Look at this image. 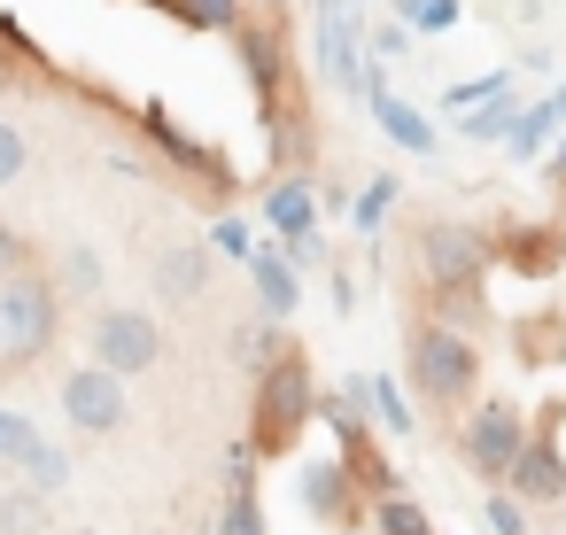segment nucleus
I'll return each mask as SVG.
<instances>
[{"mask_svg": "<svg viewBox=\"0 0 566 535\" xmlns=\"http://www.w3.org/2000/svg\"><path fill=\"white\" fill-rule=\"evenodd\" d=\"M311 419H318V373H311V357L287 342V349L256 373V396H249V442H256V458H287Z\"/></svg>", "mask_w": 566, "mask_h": 535, "instance_id": "nucleus-1", "label": "nucleus"}, {"mask_svg": "<svg viewBox=\"0 0 566 535\" xmlns=\"http://www.w3.org/2000/svg\"><path fill=\"white\" fill-rule=\"evenodd\" d=\"M411 388L427 403H442V411H465L481 396V349H473V334H458L450 318H427L411 334Z\"/></svg>", "mask_w": 566, "mask_h": 535, "instance_id": "nucleus-2", "label": "nucleus"}, {"mask_svg": "<svg viewBox=\"0 0 566 535\" xmlns=\"http://www.w3.org/2000/svg\"><path fill=\"white\" fill-rule=\"evenodd\" d=\"M55 334H63V287H55V280H40L32 264L0 280V365L48 357Z\"/></svg>", "mask_w": 566, "mask_h": 535, "instance_id": "nucleus-3", "label": "nucleus"}, {"mask_svg": "<svg viewBox=\"0 0 566 535\" xmlns=\"http://www.w3.org/2000/svg\"><path fill=\"white\" fill-rule=\"evenodd\" d=\"M527 434H535V419H527L520 396H473V403H465V427H458V458H465L481 481H504L512 458L527 450Z\"/></svg>", "mask_w": 566, "mask_h": 535, "instance_id": "nucleus-4", "label": "nucleus"}, {"mask_svg": "<svg viewBox=\"0 0 566 535\" xmlns=\"http://www.w3.org/2000/svg\"><path fill=\"white\" fill-rule=\"evenodd\" d=\"M419 272H427V287H481L496 272V233L465 225V218H434V225H419Z\"/></svg>", "mask_w": 566, "mask_h": 535, "instance_id": "nucleus-5", "label": "nucleus"}, {"mask_svg": "<svg viewBox=\"0 0 566 535\" xmlns=\"http://www.w3.org/2000/svg\"><path fill=\"white\" fill-rule=\"evenodd\" d=\"M55 403H63V419H71L78 434H117V427L133 419V380L86 357V365H71V373H63Z\"/></svg>", "mask_w": 566, "mask_h": 535, "instance_id": "nucleus-6", "label": "nucleus"}, {"mask_svg": "<svg viewBox=\"0 0 566 535\" xmlns=\"http://www.w3.org/2000/svg\"><path fill=\"white\" fill-rule=\"evenodd\" d=\"M295 496H303L311 527H334V535H349V527L373 520V496H365V481L349 473V458H311V465L295 473Z\"/></svg>", "mask_w": 566, "mask_h": 535, "instance_id": "nucleus-7", "label": "nucleus"}, {"mask_svg": "<svg viewBox=\"0 0 566 535\" xmlns=\"http://www.w3.org/2000/svg\"><path fill=\"white\" fill-rule=\"evenodd\" d=\"M86 349H94V365H109V373H148L156 357H164V326L148 318V311H133V303H109V311H94V326H86Z\"/></svg>", "mask_w": 566, "mask_h": 535, "instance_id": "nucleus-8", "label": "nucleus"}, {"mask_svg": "<svg viewBox=\"0 0 566 535\" xmlns=\"http://www.w3.org/2000/svg\"><path fill=\"white\" fill-rule=\"evenodd\" d=\"M233 48H241V71H249V86H256V117H264V109H280V102H295V55H287V17L241 24V32H233Z\"/></svg>", "mask_w": 566, "mask_h": 535, "instance_id": "nucleus-9", "label": "nucleus"}, {"mask_svg": "<svg viewBox=\"0 0 566 535\" xmlns=\"http://www.w3.org/2000/svg\"><path fill=\"white\" fill-rule=\"evenodd\" d=\"M551 427H558V411H543V419H535L527 450H520V458H512V473H504V489H512L520 504H566V458H558Z\"/></svg>", "mask_w": 566, "mask_h": 535, "instance_id": "nucleus-10", "label": "nucleus"}, {"mask_svg": "<svg viewBox=\"0 0 566 535\" xmlns=\"http://www.w3.org/2000/svg\"><path fill=\"white\" fill-rule=\"evenodd\" d=\"M496 264L520 272V280L566 272V225H558V218H520V225H504V233H496Z\"/></svg>", "mask_w": 566, "mask_h": 535, "instance_id": "nucleus-11", "label": "nucleus"}, {"mask_svg": "<svg viewBox=\"0 0 566 535\" xmlns=\"http://www.w3.org/2000/svg\"><path fill=\"white\" fill-rule=\"evenodd\" d=\"M210 280H218V249H210V241H171V249L156 256V295H164V303H202Z\"/></svg>", "mask_w": 566, "mask_h": 535, "instance_id": "nucleus-12", "label": "nucleus"}, {"mask_svg": "<svg viewBox=\"0 0 566 535\" xmlns=\"http://www.w3.org/2000/svg\"><path fill=\"white\" fill-rule=\"evenodd\" d=\"M148 133H156V148H164V156H171L179 171H202V179H210L218 195L233 187V164H226V156H210V140H187V133H179V125H171L164 109H148Z\"/></svg>", "mask_w": 566, "mask_h": 535, "instance_id": "nucleus-13", "label": "nucleus"}, {"mask_svg": "<svg viewBox=\"0 0 566 535\" xmlns=\"http://www.w3.org/2000/svg\"><path fill=\"white\" fill-rule=\"evenodd\" d=\"M365 86H373V117H380V133H388L396 148H411V156H434V125H427L411 102H396V94L380 86V71H373Z\"/></svg>", "mask_w": 566, "mask_h": 535, "instance_id": "nucleus-14", "label": "nucleus"}, {"mask_svg": "<svg viewBox=\"0 0 566 535\" xmlns=\"http://www.w3.org/2000/svg\"><path fill=\"white\" fill-rule=\"evenodd\" d=\"M280 349H287L280 318H241V326H226V357H233L241 373H264V365H272Z\"/></svg>", "mask_w": 566, "mask_h": 535, "instance_id": "nucleus-15", "label": "nucleus"}, {"mask_svg": "<svg viewBox=\"0 0 566 535\" xmlns=\"http://www.w3.org/2000/svg\"><path fill=\"white\" fill-rule=\"evenodd\" d=\"M264 218L280 225V233H311V218H318V187L295 171V179H280L272 195H264Z\"/></svg>", "mask_w": 566, "mask_h": 535, "instance_id": "nucleus-16", "label": "nucleus"}, {"mask_svg": "<svg viewBox=\"0 0 566 535\" xmlns=\"http://www.w3.org/2000/svg\"><path fill=\"white\" fill-rule=\"evenodd\" d=\"M55 527V504H48V489H9L0 496V535H48Z\"/></svg>", "mask_w": 566, "mask_h": 535, "instance_id": "nucleus-17", "label": "nucleus"}, {"mask_svg": "<svg viewBox=\"0 0 566 535\" xmlns=\"http://www.w3.org/2000/svg\"><path fill=\"white\" fill-rule=\"evenodd\" d=\"M349 396H357V411H373L388 434H411V411H403L396 380H380V373H357V380H349Z\"/></svg>", "mask_w": 566, "mask_h": 535, "instance_id": "nucleus-18", "label": "nucleus"}, {"mask_svg": "<svg viewBox=\"0 0 566 535\" xmlns=\"http://www.w3.org/2000/svg\"><path fill=\"white\" fill-rule=\"evenodd\" d=\"M102 280H109V272H102V249H94V241H71V249H63V280H55V287H63L71 303H94V295H102Z\"/></svg>", "mask_w": 566, "mask_h": 535, "instance_id": "nucleus-19", "label": "nucleus"}, {"mask_svg": "<svg viewBox=\"0 0 566 535\" xmlns=\"http://www.w3.org/2000/svg\"><path fill=\"white\" fill-rule=\"evenodd\" d=\"M249 272H256L264 311H272V318H287V311H295V264H287V256H249Z\"/></svg>", "mask_w": 566, "mask_h": 535, "instance_id": "nucleus-20", "label": "nucleus"}, {"mask_svg": "<svg viewBox=\"0 0 566 535\" xmlns=\"http://www.w3.org/2000/svg\"><path fill=\"white\" fill-rule=\"evenodd\" d=\"M171 9H179V24H195V32H241L249 17V0H171Z\"/></svg>", "mask_w": 566, "mask_h": 535, "instance_id": "nucleus-21", "label": "nucleus"}, {"mask_svg": "<svg viewBox=\"0 0 566 535\" xmlns=\"http://www.w3.org/2000/svg\"><path fill=\"white\" fill-rule=\"evenodd\" d=\"M558 349H566V318H558V311H535V318H520V357L551 365Z\"/></svg>", "mask_w": 566, "mask_h": 535, "instance_id": "nucleus-22", "label": "nucleus"}, {"mask_svg": "<svg viewBox=\"0 0 566 535\" xmlns=\"http://www.w3.org/2000/svg\"><path fill=\"white\" fill-rule=\"evenodd\" d=\"M373 527H380V535H434V520H427L411 496H396V489L373 496Z\"/></svg>", "mask_w": 566, "mask_h": 535, "instance_id": "nucleus-23", "label": "nucleus"}, {"mask_svg": "<svg viewBox=\"0 0 566 535\" xmlns=\"http://www.w3.org/2000/svg\"><path fill=\"white\" fill-rule=\"evenodd\" d=\"M512 117H520V102H512V86H496L489 102L465 109V133H473V140H496V133H512Z\"/></svg>", "mask_w": 566, "mask_h": 535, "instance_id": "nucleus-24", "label": "nucleus"}, {"mask_svg": "<svg viewBox=\"0 0 566 535\" xmlns=\"http://www.w3.org/2000/svg\"><path fill=\"white\" fill-rule=\"evenodd\" d=\"M24 481H32V489H48V496H55V489H63V481H71V458H63V450H55V442H32V450H24Z\"/></svg>", "mask_w": 566, "mask_h": 535, "instance_id": "nucleus-25", "label": "nucleus"}, {"mask_svg": "<svg viewBox=\"0 0 566 535\" xmlns=\"http://www.w3.org/2000/svg\"><path fill=\"white\" fill-rule=\"evenodd\" d=\"M218 535H264V496L256 489H226V520Z\"/></svg>", "mask_w": 566, "mask_h": 535, "instance_id": "nucleus-26", "label": "nucleus"}, {"mask_svg": "<svg viewBox=\"0 0 566 535\" xmlns=\"http://www.w3.org/2000/svg\"><path fill=\"white\" fill-rule=\"evenodd\" d=\"M396 195H403L396 179H373V187L357 195V210H349V218H357V233H380V218L396 210Z\"/></svg>", "mask_w": 566, "mask_h": 535, "instance_id": "nucleus-27", "label": "nucleus"}, {"mask_svg": "<svg viewBox=\"0 0 566 535\" xmlns=\"http://www.w3.org/2000/svg\"><path fill=\"white\" fill-rule=\"evenodd\" d=\"M396 17H411V32H450L458 0H396Z\"/></svg>", "mask_w": 566, "mask_h": 535, "instance_id": "nucleus-28", "label": "nucleus"}, {"mask_svg": "<svg viewBox=\"0 0 566 535\" xmlns=\"http://www.w3.org/2000/svg\"><path fill=\"white\" fill-rule=\"evenodd\" d=\"M481 520H489V535H527V504H520L512 489H496V496L481 504Z\"/></svg>", "mask_w": 566, "mask_h": 535, "instance_id": "nucleus-29", "label": "nucleus"}, {"mask_svg": "<svg viewBox=\"0 0 566 535\" xmlns=\"http://www.w3.org/2000/svg\"><path fill=\"white\" fill-rule=\"evenodd\" d=\"M24 171H32V140L17 125H0V187H17Z\"/></svg>", "mask_w": 566, "mask_h": 535, "instance_id": "nucleus-30", "label": "nucleus"}, {"mask_svg": "<svg viewBox=\"0 0 566 535\" xmlns=\"http://www.w3.org/2000/svg\"><path fill=\"white\" fill-rule=\"evenodd\" d=\"M40 442V427L24 419V411H0V458H9V465H24V450Z\"/></svg>", "mask_w": 566, "mask_h": 535, "instance_id": "nucleus-31", "label": "nucleus"}, {"mask_svg": "<svg viewBox=\"0 0 566 535\" xmlns=\"http://www.w3.org/2000/svg\"><path fill=\"white\" fill-rule=\"evenodd\" d=\"M496 86H512V78H504V71H489V78H465V86H450V94H442V109H473V102H489Z\"/></svg>", "mask_w": 566, "mask_h": 535, "instance_id": "nucleus-32", "label": "nucleus"}, {"mask_svg": "<svg viewBox=\"0 0 566 535\" xmlns=\"http://www.w3.org/2000/svg\"><path fill=\"white\" fill-rule=\"evenodd\" d=\"M24 264H32V241H24L9 218H0V280H9V272H24Z\"/></svg>", "mask_w": 566, "mask_h": 535, "instance_id": "nucleus-33", "label": "nucleus"}, {"mask_svg": "<svg viewBox=\"0 0 566 535\" xmlns=\"http://www.w3.org/2000/svg\"><path fill=\"white\" fill-rule=\"evenodd\" d=\"M287 264H295V272L326 264V241H318V225H311V233H287Z\"/></svg>", "mask_w": 566, "mask_h": 535, "instance_id": "nucleus-34", "label": "nucleus"}, {"mask_svg": "<svg viewBox=\"0 0 566 535\" xmlns=\"http://www.w3.org/2000/svg\"><path fill=\"white\" fill-rule=\"evenodd\" d=\"M373 55H380V63H396V55H403V32H396V24H380V32H373Z\"/></svg>", "mask_w": 566, "mask_h": 535, "instance_id": "nucleus-35", "label": "nucleus"}, {"mask_svg": "<svg viewBox=\"0 0 566 535\" xmlns=\"http://www.w3.org/2000/svg\"><path fill=\"white\" fill-rule=\"evenodd\" d=\"M551 179H558V187H566V140H558V156H551Z\"/></svg>", "mask_w": 566, "mask_h": 535, "instance_id": "nucleus-36", "label": "nucleus"}, {"mask_svg": "<svg viewBox=\"0 0 566 535\" xmlns=\"http://www.w3.org/2000/svg\"><path fill=\"white\" fill-rule=\"evenodd\" d=\"M551 109H558V117H566V86H558V102H551Z\"/></svg>", "mask_w": 566, "mask_h": 535, "instance_id": "nucleus-37", "label": "nucleus"}]
</instances>
